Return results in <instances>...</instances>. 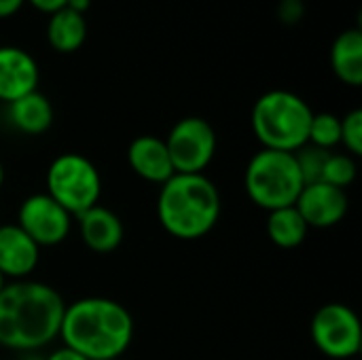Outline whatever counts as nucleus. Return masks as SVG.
Returning <instances> with one entry per match:
<instances>
[{"instance_id":"nucleus-2","label":"nucleus","mask_w":362,"mask_h":360,"mask_svg":"<svg viewBox=\"0 0 362 360\" xmlns=\"http://www.w3.org/2000/svg\"><path fill=\"white\" fill-rule=\"evenodd\" d=\"M59 339L87 360H117L134 339V318L106 297H85L66 306Z\"/></svg>"},{"instance_id":"nucleus-7","label":"nucleus","mask_w":362,"mask_h":360,"mask_svg":"<svg viewBox=\"0 0 362 360\" xmlns=\"http://www.w3.org/2000/svg\"><path fill=\"white\" fill-rule=\"evenodd\" d=\"M314 346L329 359H354L361 352L362 327L358 314L346 303H327L316 310L310 325Z\"/></svg>"},{"instance_id":"nucleus-23","label":"nucleus","mask_w":362,"mask_h":360,"mask_svg":"<svg viewBox=\"0 0 362 360\" xmlns=\"http://www.w3.org/2000/svg\"><path fill=\"white\" fill-rule=\"evenodd\" d=\"M276 11L282 23H299L303 17V0H280Z\"/></svg>"},{"instance_id":"nucleus-8","label":"nucleus","mask_w":362,"mask_h":360,"mask_svg":"<svg viewBox=\"0 0 362 360\" xmlns=\"http://www.w3.org/2000/svg\"><path fill=\"white\" fill-rule=\"evenodd\" d=\"M165 146L176 174H204L216 155V132L202 117H185L170 129Z\"/></svg>"},{"instance_id":"nucleus-26","label":"nucleus","mask_w":362,"mask_h":360,"mask_svg":"<svg viewBox=\"0 0 362 360\" xmlns=\"http://www.w3.org/2000/svg\"><path fill=\"white\" fill-rule=\"evenodd\" d=\"M45 360H87V359H85V356H81V354H76L74 350H70V348L62 346V348L53 350L49 356H45Z\"/></svg>"},{"instance_id":"nucleus-25","label":"nucleus","mask_w":362,"mask_h":360,"mask_svg":"<svg viewBox=\"0 0 362 360\" xmlns=\"http://www.w3.org/2000/svg\"><path fill=\"white\" fill-rule=\"evenodd\" d=\"M25 0H0V19H8L21 11Z\"/></svg>"},{"instance_id":"nucleus-27","label":"nucleus","mask_w":362,"mask_h":360,"mask_svg":"<svg viewBox=\"0 0 362 360\" xmlns=\"http://www.w3.org/2000/svg\"><path fill=\"white\" fill-rule=\"evenodd\" d=\"M66 6H68V8H72L74 13L85 15V13L91 8V0H66Z\"/></svg>"},{"instance_id":"nucleus-11","label":"nucleus","mask_w":362,"mask_h":360,"mask_svg":"<svg viewBox=\"0 0 362 360\" xmlns=\"http://www.w3.org/2000/svg\"><path fill=\"white\" fill-rule=\"evenodd\" d=\"M40 68L36 59L21 47H0V102L11 104L38 89Z\"/></svg>"},{"instance_id":"nucleus-5","label":"nucleus","mask_w":362,"mask_h":360,"mask_svg":"<svg viewBox=\"0 0 362 360\" xmlns=\"http://www.w3.org/2000/svg\"><path fill=\"white\" fill-rule=\"evenodd\" d=\"M244 187L255 206L272 212L295 206L305 182L293 153L261 149L246 166Z\"/></svg>"},{"instance_id":"nucleus-20","label":"nucleus","mask_w":362,"mask_h":360,"mask_svg":"<svg viewBox=\"0 0 362 360\" xmlns=\"http://www.w3.org/2000/svg\"><path fill=\"white\" fill-rule=\"evenodd\" d=\"M356 174H358V168H356L354 157L331 153L329 159H327V163H325L322 180L320 182H327L331 187H337V189H344L346 191V187H350L356 180Z\"/></svg>"},{"instance_id":"nucleus-29","label":"nucleus","mask_w":362,"mask_h":360,"mask_svg":"<svg viewBox=\"0 0 362 360\" xmlns=\"http://www.w3.org/2000/svg\"><path fill=\"white\" fill-rule=\"evenodd\" d=\"M4 166H2V161H0V189H2V185H4Z\"/></svg>"},{"instance_id":"nucleus-30","label":"nucleus","mask_w":362,"mask_h":360,"mask_svg":"<svg viewBox=\"0 0 362 360\" xmlns=\"http://www.w3.org/2000/svg\"><path fill=\"white\" fill-rule=\"evenodd\" d=\"M4 284H6V280H4V276H2V274H0V291H2V289H4Z\"/></svg>"},{"instance_id":"nucleus-17","label":"nucleus","mask_w":362,"mask_h":360,"mask_svg":"<svg viewBox=\"0 0 362 360\" xmlns=\"http://www.w3.org/2000/svg\"><path fill=\"white\" fill-rule=\"evenodd\" d=\"M87 38V19L68 6L57 8L49 15L47 42L57 53H74L83 47Z\"/></svg>"},{"instance_id":"nucleus-6","label":"nucleus","mask_w":362,"mask_h":360,"mask_svg":"<svg viewBox=\"0 0 362 360\" xmlns=\"http://www.w3.org/2000/svg\"><path fill=\"white\" fill-rule=\"evenodd\" d=\"M68 214L78 216L98 206L102 178L91 159L81 153H64L55 157L47 170V191Z\"/></svg>"},{"instance_id":"nucleus-16","label":"nucleus","mask_w":362,"mask_h":360,"mask_svg":"<svg viewBox=\"0 0 362 360\" xmlns=\"http://www.w3.org/2000/svg\"><path fill=\"white\" fill-rule=\"evenodd\" d=\"M331 66L335 76L350 85H362V32L358 28L344 30L331 47Z\"/></svg>"},{"instance_id":"nucleus-1","label":"nucleus","mask_w":362,"mask_h":360,"mask_svg":"<svg viewBox=\"0 0 362 360\" xmlns=\"http://www.w3.org/2000/svg\"><path fill=\"white\" fill-rule=\"evenodd\" d=\"M66 303L42 282L15 280L0 291V346L38 352L59 337Z\"/></svg>"},{"instance_id":"nucleus-10","label":"nucleus","mask_w":362,"mask_h":360,"mask_svg":"<svg viewBox=\"0 0 362 360\" xmlns=\"http://www.w3.org/2000/svg\"><path fill=\"white\" fill-rule=\"evenodd\" d=\"M295 208L310 229H329L346 219L350 210V199L344 189L331 187L327 182H314L303 187L295 202Z\"/></svg>"},{"instance_id":"nucleus-24","label":"nucleus","mask_w":362,"mask_h":360,"mask_svg":"<svg viewBox=\"0 0 362 360\" xmlns=\"http://www.w3.org/2000/svg\"><path fill=\"white\" fill-rule=\"evenodd\" d=\"M25 2H30L36 11H42V13H47V15H51V13H55L57 8L66 6V0H25Z\"/></svg>"},{"instance_id":"nucleus-3","label":"nucleus","mask_w":362,"mask_h":360,"mask_svg":"<svg viewBox=\"0 0 362 360\" xmlns=\"http://www.w3.org/2000/svg\"><path fill=\"white\" fill-rule=\"evenodd\" d=\"M161 227L176 240H202L221 219V193L206 174H174L157 195Z\"/></svg>"},{"instance_id":"nucleus-12","label":"nucleus","mask_w":362,"mask_h":360,"mask_svg":"<svg viewBox=\"0 0 362 360\" xmlns=\"http://www.w3.org/2000/svg\"><path fill=\"white\" fill-rule=\"evenodd\" d=\"M40 261V248L13 223L0 227V274L4 280H25Z\"/></svg>"},{"instance_id":"nucleus-28","label":"nucleus","mask_w":362,"mask_h":360,"mask_svg":"<svg viewBox=\"0 0 362 360\" xmlns=\"http://www.w3.org/2000/svg\"><path fill=\"white\" fill-rule=\"evenodd\" d=\"M21 360H45V356H40L38 352H25V356Z\"/></svg>"},{"instance_id":"nucleus-15","label":"nucleus","mask_w":362,"mask_h":360,"mask_svg":"<svg viewBox=\"0 0 362 360\" xmlns=\"http://www.w3.org/2000/svg\"><path fill=\"white\" fill-rule=\"evenodd\" d=\"M6 115L11 125L28 136H40L45 134L51 123H53V104L49 102V98L45 93H40L38 89L6 104Z\"/></svg>"},{"instance_id":"nucleus-4","label":"nucleus","mask_w":362,"mask_h":360,"mask_svg":"<svg viewBox=\"0 0 362 360\" xmlns=\"http://www.w3.org/2000/svg\"><path fill=\"white\" fill-rule=\"evenodd\" d=\"M312 117L314 110L301 95L286 89H274L255 102L250 125L263 149L295 153L308 144Z\"/></svg>"},{"instance_id":"nucleus-22","label":"nucleus","mask_w":362,"mask_h":360,"mask_svg":"<svg viewBox=\"0 0 362 360\" xmlns=\"http://www.w3.org/2000/svg\"><path fill=\"white\" fill-rule=\"evenodd\" d=\"M350 157L362 155V110L354 108L346 117H341V140Z\"/></svg>"},{"instance_id":"nucleus-9","label":"nucleus","mask_w":362,"mask_h":360,"mask_svg":"<svg viewBox=\"0 0 362 360\" xmlns=\"http://www.w3.org/2000/svg\"><path fill=\"white\" fill-rule=\"evenodd\" d=\"M15 225L38 248H51L62 244L70 236L72 214H68L47 193H34L21 202Z\"/></svg>"},{"instance_id":"nucleus-32","label":"nucleus","mask_w":362,"mask_h":360,"mask_svg":"<svg viewBox=\"0 0 362 360\" xmlns=\"http://www.w3.org/2000/svg\"><path fill=\"white\" fill-rule=\"evenodd\" d=\"M0 360H2V359H0Z\"/></svg>"},{"instance_id":"nucleus-14","label":"nucleus","mask_w":362,"mask_h":360,"mask_svg":"<svg viewBox=\"0 0 362 360\" xmlns=\"http://www.w3.org/2000/svg\"><path fill=\"white\" fill-rule=\"evenodd\" d=\"M127 161L136 176H140L146 182L163 185L168 182L176 172L165 146V140L157 136H138L132 140L127 149Z\"/></svg>"},{"instance_id":"nucleus-18","label":"nucleus","mask_w":362,"mask_h":360,"mask_svg":"<svg viewBox=\"0 0 362 360\" xmlns=\"http://www.w3.org/2000/svg\"><path fill=\"white\" fill-rule=\"evenodd\" d=\"M308 231L310 227L295 206L272 210L267 216V236L278 248L291 250L301 246L308 238Z\"/></svg>"},{"instance_id":"nucleus-21","label":"nucleus","mask_w":362,"mask_h":360,"mask_svg":"<svg viewBox=\"0 0 362 360\" xmlns=\"http://www.w3.org/2000/svg\"><path fill=\"white\" fill-rule=\"evenodd\" d=\"M293 155L297 159V166H299V172H301V178L305 185H314V182L322 180V170H325V163H327L331 151L305 144L299 151H295Z\"/></svg>"},{"instance_id":"nucleus-13","label":"nucleus","mask_w":362,"mask_h":360,"mask_svg":"<svg viewBox=\"0 0 362 360\" xmlns=\"http://www.w3.org/2000/svg\"><path fill=\"white\" fill-rule=\"evenodd\" d=\"M76 219H78L81 240L89 250L98 255H108L123 244V238H125L123 221L110 208H104L98 204L85 210L83 214H78Z\"/></svg>"},{"instance_id":"nucleus-19","label":"nucleus","mask_w":362,"mask_h":360,"mask_svg":"<svg viewBox=\"0 0 362 360\" xmlns=\"http://www.w3.org/2000/svg\"><path fill=\"white\" fill-rule=\"evenodd\" d=\"M341 140V117L333 112H314L308 134V144L331 151Z\"/></svg>"},{"instance_id":"nucleus-31","label":"nucleus","mask_w":362,"mask_h":360,"mask_svg":"<svg viewBox=\"0 0 362 360\" xmlns=\"http://www.w3.org/2000/svg\"><path fill=\"white\" fill-rule=\"evenodd\" d=\"M0 227H2V225H0Z\"/></svg>"}]
</instances>
